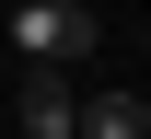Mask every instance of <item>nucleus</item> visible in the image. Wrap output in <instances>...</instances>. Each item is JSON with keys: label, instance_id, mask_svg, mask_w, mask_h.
I'll list each match as a JSON object with an SVG mask.
<instances>
[{"label": "nucleus", "instance_id": "1", "mask_svg": "<svg viewBox=\"0 0 151 139\" xmlns=\"http://www.w3.org/2000/svg\"><path fill=\"white\" fill-rule=\"evenodd\" d=\"M93 35H105V23L81 12V0H23V12H12V46H23L35 70H81Z\"/></svg>", "mask_w": 151, "mask_h": 139}, {"label": "nucleus", "instance_id": "2", "mask_svg": "<svg viewBox=\"0 0 151 139\" xmlns=\"http://www.w3.org/2000/svg\"><path fill=\"white\" fill-rule=\"evenodd\" d=\"M12 116H23V139H70V116H81L70 70H35V58H23V81H12Z\"/></svg>", "mask_w": 151, "mask_h": 139}, {"label": "nucleus", "instance_id": "3", "mask_svg": "<svg viewBox=\"0 0 151 139\" xmlns=\"http://www.w3.org/2000/svg\"><path fill=\"white\" fill-rule=\"evenodd\" d=\"M70 139H151V104L105 81V93H81V116H70Z\"/></svg>", "mask_w": 151, "mask_h": 139}]
</instances>
